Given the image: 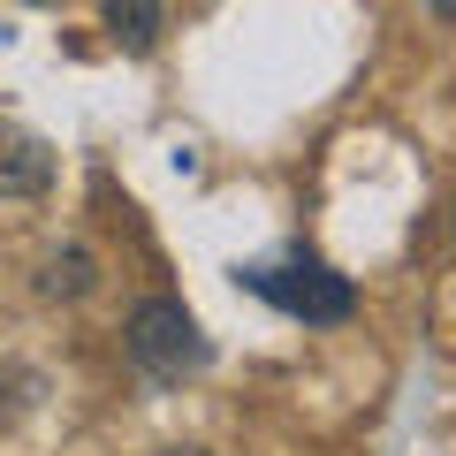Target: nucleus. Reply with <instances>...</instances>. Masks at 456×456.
<instances>
[{
	"instance_id": "39448f33",
	"label": "nucleus",
	"mask_w": 456,
	"mask_h": 456,
	"mask_svg": "<svg viewBox=\"0 0 456 456\" xmlns=\"http://www.w3.org/2000/svg\"><path fill=\"white\" fill-rule=\"evenodd\" d=\"M92 289H99V259L84 244L53 251V259L38 266V297H53V305H77V297H92Z\"/></svg>"
},
{
	"instance_id": "20e7f679",
	"label": "nucleus",
	"mask_w": 456,
	"mask_h": 456,
	"mask_svg": "<svg viewBox=\"0 0 456 456\" xmlns=\"http://www.w3.org/2000/svg\"><path fill=\"white\" fill-rule=\"evenodd\" d=\"M99 23L114 31V46H122V53H152V46H160L167 8H160V0H99Z\"/></svg>"
},
{
	"instance_id": "f257e3e1",
	"label": "nucleus",
	"mask_w": 456,
	"mask_h": 456,
	"mask_svg": "<svg viewBox=\"0 0 456 456\" xmlns=\"http://www.w3.org/2000/svg\"><path fill=\"white\" fill-rule=\"evenodd\" d=\"M244 289L266 297V305H281L305 327H342L350 312H358L350 274H335V266L312 259V251H289V259H274V266H244Z\"/></svg>"
},
{
	"instance_id": "7ed1b4c3",
	"label": "nucleus",
	"mask_w": 456,
	"mask_h": 456,
	"mask_svg": "<svg viewBox=\"0 0 456 456\" xmlns=\"http://www.w3.org/2000/svg\"><path fill=\"white\" fill-rule=\"evenodd\" d=\"M53 183V152L31 130H0V198H38Z\"/></svg>"
},
{
	"instance_id": "423d86ee",
	"label": "nucleus",
	"mask_w": 456,
	"mask_h": 456,
	"mask_svg": "<svg viewBox=\"0 0 456 456\" xmlns=\"http://www.w3.org/2000/svg\"><path fill=\"white\" fill-rule=\"evenodd\" d=\"M167 456H206V449H167Z\"/></svg>"
},
{
	"instance_id": "f03ea898",
	"label": "nucleus",
	"mask_w": 456,
	"mask_h": 456,
	"mask_svg": "<svg viewBox=\"0 0 456 456\" xmlns=\"http://www.w3.org/2000/svg\"><path fill=\"white\" fill-rule=\"evenodd\" d=\"M130 358L145 365L152 380H183L206 365V335H198V320L175 305V297H145V305L130 312Z\"/></svg>"
}]
</instances>
